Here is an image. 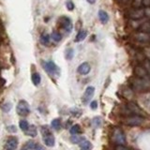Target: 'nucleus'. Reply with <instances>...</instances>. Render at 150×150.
Listing matches in <instances>:
<instances>
[{"label":"nucleus","mask_w":150,"mask_h":150,"mask_svg":"<svg viewBox=\"0 0 150 150\" xmlns=\"http://www.w3.org/2000/svg\"><path fill=\"white\" fill-rule=\"evenodd\" d=\"M132 87L135 89V90H144L150 86V80L149 79H144V78H140L137 77L134 78L132 80Z\"/></svg>","instance_id":"1"},{"label":"nucleus","mask_w":150,"mask_h":150,"mask_svg":"<svg viewBox=\"0 0 150 150\" xmlns=\"http://www.w3.org/2000/svg\"><path fill=\"white\" fill-rule=\"evenodd\" d=\"M112 139L116 145L118 144H126V135L124 131L120 129H115L112 133Z\"/></svg>","instance_id":"2"},{"label":"nucleus","mask_w":150,"mask_h":150,"mask_svg":"<svg viewBox=\"0 0 150 150\" xmlns=\"http://www.w3.org/2000/svg\"><path fill=\"white\" fill-rule=\"evenodd\" d=\"M124 123L129 126H140L144 123V116L142 115H128L124 119Z\"/></svg>","instance_id":"3"},{"label":"nucleus","mask_w":150,"mask_h":150,"mask_svg":"<svg viewBox=\"0 0 150 150\" xmlns=\"http://www.w3.org/2000/svg\"><path fill=\"white\" fill-rule=\"evenodd\" d=\"M17 114L21 116H25L29 114L30 112V108H29V104L25 101V100H20L17 104V108H16Z\"/></svg>","instance_id":"4"},{"label":"nucleus","mask_w":150,"mask_h":150,"mask_svg":"<svg viewBox=\"0 0 150 150\" xmlns=\"http://www.w3.org/2000/svg\"><path fill=\"white\" fill-rule=\"evenodd\" d=\"M43 68L47 72L51 75H56L59 74V68L56 66L53 61H45L42 63Z\"/></svg>","instance_id":"5"},{"label":"nucleus","mask_w":150,"mask_h":150,"mask_svg":"<svg viewBox=\"0 0 150 150\" xmlns=\"http://www.w3.org/2000/svg\"><path fill=\"white\" fill-rule=\"evenodd\" d=\"M144 16V8H132L129 12V17L131 20H140Z\"/></svg>","instance_id":"6"},{"label":"nucleus","mask_w":150,"mask_h":150,"mask_svg":"<svg viewBox=\"0 0 150 150\" xmlns=\"http://www.w3.org/2000/svg\"><path fill=\"white\" fill-rule=\"evenodd\" d=\"M126 109L129 112V115H142V116L144 115L143 111L141 110L135 103L130 102L129 104H127Z\"/></svg>","instance_id":"7"},{"label":"nucleus","mask_w":150,"mask_h":150,"mask_svg":"<svg viewBox=\"0 0 150 150\" xmlns=\"http://www.w3.org/2000/svg\"><path fill=\"white\" fill-rule=\"evenodd\" d=\"M60 23H61V26L63 27V29H65L68 33H69L70 31L72 30V23H71V20H70L69 18L68 17H61L60 18Z\"/></svg>","instance_id":"8"},{"label":"nucleus","mask_w":150,"mask_h":150,"mask_svg":"<svg viewBox=\"0 0 150 150\" xmlns=\"http://www.w3.org/2000/svg\"><path fill=\"white\" fill-rule=\"evenodd\" d=\"M94 93H95V88L93 86H88L83 95V102L87 103L88 101H90V100L94 96Z\"/></svg>","instance_id":"9"},{"label":"nucleus","mask_w":150,"mask_h":150,"mask_svg":"<svg viewBox=\"0 0 150 150\" xmlns=\"http://www.w3.org/2000/svg\"><path fill=\"white\" fill-rule=\"evenodd\" d=\"M134 73H135V75L137 77L150 80V78L148 76V73L146 71V69H144V66H137V67H136L135 69H134Z\"/></svg>","instance_id":"10"},{"label":"nucleus","mask_w":150,"mask_h":150,"mask_svg":"<svg viewBox=\"0 0 150 150\" xmlns=\"http://www.w3.org/2000/svg\"><path fill=\"white\" fill-rule=\"evenodd\" d=\"M18 146V139L16 137H9L7 142H6V145H5V148L8 149V150H13V149H16Z\"/></svg>","instance_id":"11"},{"label":"nucleus","mask_w":150,"mask_h":150,"mask_svg":"<svg viewBox=\"0 0 150 150\" xmlns=\"http://www.w3.org/2000/svg\"><path fill=\"white\" fill-rule=\"evenodd\" d=\"M135 40L140 42H147L150 40V33L139 31L137 34L135 35Z\"/></svg>","instance_id":"12"},{"label":"nucleus","mask_w":150,"mask_h":150,"mask_svg":"<svg viewBox=\"0 0 150 150\" xmlns=\"http://www.w3.org/2000/svg\"><path fill=\"white\" fill-rule=\"evenodd\" d=\"M23 149H28V150H39V149H44V147L42 145L37 144L34 141H28L25 144V145H23Z\"/></svg>","instance_id":"13"},{"label":"nucleus","mask_w":150,"mask_h":150,"mask_svg":"<svg viewBox=\"0 0 150 150\" xmlns=\"http://www.w3.org/2000/svg\"><path fill=\"white\" fill-rule=\"evenodd\" d=\"M90 70H91L90 65H89L88 63H86V62L82 63V64L78 67V72H79L80 74H83V75H86V74H88L89 72H90Z\"/></svg>","instance_id":"14"},{"label":"nucleus","mask_w":150,"mask_h":150,"mask_svg":"<svg viewBox=\"0 0 150 150\" xmlns=\"http://www.w3.org/2000/svg\"><path fill=\"white\" fill-rule=\"evenodd\" d=\"M43 142L44 144L47 145V146L49 147H53L54 144H55V140H54V137L52 133H49V134H46V135H43Z\"/></svg>","instance_id":"15"},{"label":"nucleus","mask_w":150,"mask_h":150,"mask_svg":"<svg viewBox=\"0 0 150 150\" xmlns=\"http://www.w3.org/2000/svg\"><path fill=\"white\" fill-rule=\"evenodd\" d=\"M98 19H100V21L102 23H107L108 21H109V15H108V13L105 11L100 9V11H98Z\"/></svg>","instance_id":"16"},{"label":"nucleus","mask_w":150,"mask_h":150,"mask_svg":"<svg viewBox=\"0 0 150 150\" xmlns=\"http://www.w3.org/2000/svg\"><path fill=\"white\" fill-rule=\"evenodd\" d=\"M87 36V31L86 30H80L78 33H77V35H76V38H75V41L76 42H80V41H83L84 39L86 38Z\"/></svg>","instance_id":"17"},{"label":"nucleus","mask_w":150,"mask_h":150,"mask_svg":"<svg viewBox=\"0 0 150 150\" xmlns=\"http://www.w3.org/2000/svg\"><path fill=\"white\" fill-rule=\"evenodd\" d=\"M23 132H25L27 136H31V137H36L37 134H38V130H37L35 126H29V127H28V129L25 131H23Z\"/></svg>","instance_id":"18"},{"label":"nucleus","mask_w":150,"mask_h":150,"mask_svg":"<svg viewBox=\"0 0 150 150\" xmlns=\"http://www.w3.org/2000/svg\"><path fill=\"white\" fill-rule=\"evenodd\" d=\"M79 145H80V147H81L82 149H84V150H88V149H91L92 148L91 143L89 142V141L86 140V139L82 140L81 142L79 143Z\"/></svg>","instance_id":"19"},{"label":"nucleus","mask_w":150,"mask_h":150,"mask_svg":"<svg viewBox=\"0 0 150 150\" xmlns=\"http://www.w3.org/2000/svg\"><path fill=\"white\" fill-rule=\"evenodd\" d=\"M31 79H32V82H33V83H34L35 86H39V84L40 83V81H41V77H40V73H38V72H34V73L32 74Z\"/></svg>","instance_id":"20"},{"label":"nucleus","mask_w":150,"mask_h":150,"mask_svg":"<svg viewBox=\"0 0 150 150\" xmlns=\"http://www.w3.org/2000/svg\"><path fill=\"white\" fill-rule=\"evenodd\" d=\"M50 40H51V37L48 34H42L40 36V42L44 46H48L50 44Z\"/></svg>","instance_id":"21"},{"label":"nucleus","mask_w":150,"mask_h":150,"mask_svg":"<svg viewBox=\"0 0 150 150\" xmlns=\"http://www.w3.org/2000/svg\"><path fill=\"white\" fill-rule=\"evenodd\" d=\"M51 126H52V128H53L54 129H55V130L60 129V128H61V121H60V119L59 118L54 119L53 121H52Z\"/></svg>","instance_id":"22"},{"label":"nucleus","mask_w":150,"mask_h":150,"mask_svg":"<svg viewBox=\"0 0 150 150\" xmlns=\"http://www.w3.org/2000/svg\"><path fill=\"white\" fill-rule=\"evenodd\" d=\"M139 31L150 33V23H147V22L146 23H143L139 27Z\"/></svg>","instance_id":"23"},{"label":"nucleus","mask_w":150,"mask_h":150,"mask_svg":"<svg viewBox=\"0 0 150 150\" xmlns=\"http://www.w3.org/2000/svg\"><path fill=\"white\" fill-rule=\"evenodd\" d=\"M51 38H52V40H53L54 41H55V42H58V41H60L61 40H62V36H61V34L58 32H56V31L52 33Z\"/></svg>","instance_id":"24"},{"label":"nucleus","mask_w":150,"mask_h":150,"mask_svg":"<svg viewBox=\"0 0 150 150\" xmlns=\"http://www.w3.org/2000/svg\"><path fill=\"white\" fill-rule=\"evenodd\" d=\"M69 132L72 135L73 134H79L80 132H81V127H80V125H73L71 128H70Z\"/></svg>","instance_id":"25"},{"label":"nucleus","mask_w":150,"mask_h":150,"mask_svg":"<svg viewBox=\"0 0 150 150\" xmlns=\"http://www.w3.org/2000/svg\"><path fill=\"white\" fill-rule=\"evenodd\" d=\"M19 126H20V129L23 131H25L28 129V127H29L30 125H29V123H28L26 120H21L20 123H19Z\"/></svg>","instance_id":"26"},{"label":"nucleus","mask_w":150,"mask_h":150,"mask_svg":"<svg viewBox=\"0 0 150 150\" xmlns=\"http://www.w3.org/2000/svg\"><path fill=\"white\" fill-rule=\"evenodd\" d=\"M84 138L83 137H81V136H79L77 134H73L72 135V137L70 138V140H71V142L73 144H79L80 142H81L82 140H83Z\"/></svg>","instance_id":"27"},{"label":"nucleus","mask_w":150,"mask_h":150,"mask_svg":"<svg viewBox=\"0 0 150 150\" xmlns=\"http://www.w3.org/2000/svg\"><path fill=\"white\" fill-rule=\"evenodd\" d=\"M92 123H93V125L96 127H100V125H101V118L100 116H96V117H94V119H93V121H92Z\"/></svg>","instance_id":"28"},{"label":"nucleus","mask_w":150,"mask_h":150,"mask_svg":"<svg viewBox=\"0 0 150 150\" xmlns=\"http://www.w3.org/2000/svg\"><path fill=\"white\" fill-rule=\"evenodd\" d=\"M143 66L144 67V69H146V71L148 73V76L150 78V60L149 59H145V61L144 62V65Z\"/></svg>","instance_id":"29"},{"label":"nucleus","mask_w":150,"mask_h":150,"mask_svg":"<svg viewBox=\"0 0 150 150\" xmlns=\"http://www.w3.org/2000/svg\"><path fill=\"white\" fill-rule=\"evenodd\" d=\"M73 50L71 48H69L67 50V52H66V58H67L68 60H70V59H72L73 57Z\"/></svg>","instance_id":"30"},{"label":"nucleus","mask_w":150,"mask_h":150,"mask_svg":"<svg viewBox=\"0 0 150 150\" xmlns=\"http://www.w3.org/2000/svg\"><path fill=\"white\" fill-rule=\"evenodd\" d=\"M66 6H67L69 11H73L74 9V4L72 3V1H70V0H68L67 3H66Z\"/></svg>","instance_id":"31"},{"label":"nucleus","mask_w":150,"mask_h":150,"mask_svg":"<svg viewBox=\"0 0 150 150\" xmlns=\"http://www.w3.org/2000/svg\"><path fill=\"white\" fill-rule=\"evenodd\" d=\"M41 133H42V135H46V134L51 133V131L49 130L48 127L44 126V127H42V128H41Z\"/></svg>","instance_id":"32"},{"label":"nucleus","mask_w":150,"mask_h":150,"mask_svg":"<svg viewBox=\"0 0 150 150\" xmlns=\"http://www.w3.org/2000/svg\"><path fill=\"white\" fill-rule=\"evenodd\" d=\"M11 103H6V104H4L2 106V109L5 112H8V110H11Z\"/></svg>","instance_id":"33"},{"label":"nucleus","mask_w":150,"mask_h":150,"mask_svg":"<svg viewBox=\"0 0 150 150\" xmlns=\"http://www.w3.org/2000/svg\"><path fill=\"white\" fill-rule=\"evenodd\" d=\"M142 7H150V0H142Z\"/></svg>","instance_id":"34"},{"label":"nucleus","mask_w":150,"mask_h":150,"mask_svg":"<svg viewBox=\"0 0 150 150\" xmlns=\"http://www.w3.org/2000/svg\"><path fill=\"white\" fill-rule=\"evenodd\" d=\"M90 108L92 110H96L97 108H98V102L96 100H94L91 102V104H90Z\"/></svg>","instance_id":"35"},{"label":"nucleus","mask_w":150,"mask_h":150,"mask_svg":"<svg viewBox=\"0 0 150 150\" xmlns=\"http://www.w3.org/2000/svg\"><path fill=\"white\" fill-rule=\"evenodd\" d=\"M8 130L11 131V132H15V131L17 130V129L14 126H11V127H8Z\"/></svg>","instance_id":"36"},{"label":"nucleus","mask_w":150,"mask_h":150,"mask_svg":"<svg viewBox=\"0 0 150 150\" xmlns=\"http://www.w3.org/2000/svg\"><path fill=\"white\" fill-rule=\"evenodd\" d=\"M146 56H147V59L150 60V49L147 50V52H146Z\"/></svg>","instance_id":"37"},{"label":"nucleus","mask_w":150,"mask_h":150,"mask_svg":"<svg viewBox=\"0 0 150 150\" xmlns=\"http://www.w3.org/2000/svg\"><path fill=\"white\" fill-rule=\"evenodd\" d=\"M86 1L89 3V4H94L96 2V0H86Z\"/></svg>","instance_id":"38"},{"label":"nucleus","mask_w":150,"mask_h":150,"mask_svg":"<svg viewBox=\"0 0 150 150\" xmlns=\"http://www.w3.org/2000/svg\"><path fill=\"white\" fill-rule=\"evenodd\" d=\"M121 2H123V3H128L129 1H132V0H120Z\"/></svg>","instance_id":"39"}]
</instances>
